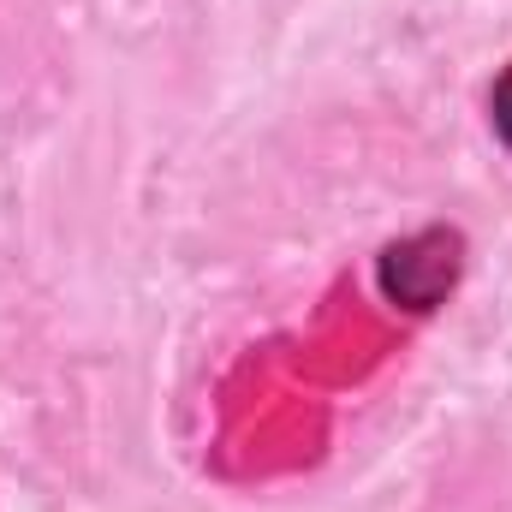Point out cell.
<instances>
[{
    "instance_id": "obj_1",
    "label": "cell",
    "mask_w": 512,
    "mask_h": 512,
    "mask_svg": "<svg viewBox=\"0 0 512 512\" xmlns=\"http://www.w3.org/2000/svg\"><path fill=\"white\" fill-rule=\"evenodd\" d=\"M459 245L447 239V233H423V239H411V245H393L382 262V280L387 292L399 298V304H411V310H429L447 286H453V274H459Z\"/></svg>"
},
{
    "instance_id": "obj_2",
    "label": "cell",
    "mask_w": 512,
    "mask_h": 512,
    "mask_svg": "<svg viewBox=\"0 0 512 512\" xmlns=\"http://www.w3.org/2000/svg\"><path fill=\"white\" fill-rule=\"evenodd\" d=\"M489 108H495V131L512 143V66L501 72V84H495V96H489Z\"/></svg>"
}]
</instances>
